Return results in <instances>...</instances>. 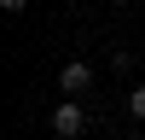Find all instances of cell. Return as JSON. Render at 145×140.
<instances>
[{
	"label": "cell",
	"mask_w": 145,
	"mask_h": 140,
	"mask_svg": "<svg viewBox=\"0 0 145 140\" xmlns=\"http://www.w3.org/2000/svg\"><path fill=\"white\" fill-rule=\"evenodd\" d=\"M0 12H12V18H18V12H29V0H0Z\"/></svg>",
	"instance_id": "cell-4"
},
{
	"label": "cell",
	"mask_w": 145,
	"mask_h": 140,
	"mask_svg": "<svg viewBox=\"0 0 145 140\" xmlns=\"http://www.w3.org/2000/svg\"><path fill=\"white\" fill-rule=\"evenodd\" d=\"M46 123H52V134H58V140H81V134L93 128V117L81 111V99H70V93H64V99L52 105V117H46Z\"/></svg>",
	"instance_id": "cell-1"
},
{
	"label": "cell",
	"mask_w": 145,
	"mask_h": 140,
	"mask_svg": "<svg viewBox=\"0 0 145 140\" xmlns=\"http://www.w3.org/2000/svg\"><path fill=\"white\" fill-rule=\"evenodd\" d=\"M87 88H93V64H87V58H70V64L58 70V93H70V99H81Z\"/></svg>",
	"instance_id": "cell-2"
},
{
	"label": "cell",
	"mask_w": 145,
	"mask_h": 140,
	"mask_svg": "<svg viewBox=\"0 0 145 140\" xmlns=\"http://www.w3.org/2000/svg\"><path fill=\"white\" fill-rule=\"evenodd\" d=\"M128 117H134V123H145V82H134V88H128Z\"/></svg>",
	"instance_id": "cell-3"
},
{
	"label": "cell",
	"mask_w": 145,
	"mask_h": 140,
	"mask_svg": "<svg viewBox=\"0 0 145 140\" xmlns=\"http://www.w3.org/2000/svg\"><path fill=\"white\" fill-rule=\"evenodd\" d=\"M110 6H128V0H110Z\"/></svg>",
	"instance_id": "cell-5"
}]
</instances>
